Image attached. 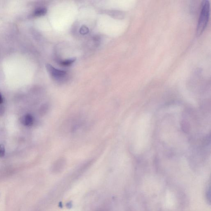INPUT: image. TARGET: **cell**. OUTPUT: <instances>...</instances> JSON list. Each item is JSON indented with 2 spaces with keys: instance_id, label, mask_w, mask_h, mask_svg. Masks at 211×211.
<instances>
[{
  "instance_id": "cell-1",
  "label": "cell",
  "mask_w": 211,
  "mask_h": 211,
  "mask_svg": "<svg viewBox=\"0 0 211 211\" xmlns=\"http://www.w3.org/2000/svg\"><path fill=\"white\" fill-rule=\"evenodd\" d=\"M210 4L208 1H205L202 4L201 11L197 28V36L203 33L206 28L209 19Z\"/></svg>"
},
{
  "instance_id": "cell-2",
  "label": "cell",
  "mask_w": 211,
  "mask_h": 211,
  "mask_svg": "<svg viewBox=\"0 0 211 211\" xmlns=\"http://www.w3.org/2000/svg\"><path fill=\"white\" fill-rule=\"evenodd\" d=\"M46 66L48 72L55 79H62L66 76V71L55 68L49 64H47Z\"/></svg>"
},
{
  "instance_id": "cell-3",
  "label": "cell",
  "mask_w": 211,
  "mask_h": 211,
  "mask_svg": "<svg viewBox=\"0 0 211 211\" xmlns=\"http://www.w3.org/2000/svg\"><path fill=\"white\" fill-rule=\"evenodd\" d=\"M34 119L32 115L30 114H27L22 116L20 119L21 123L24 126L30 127L34 123Z\"/></svg>"
},
{
  "instance_id": "cell-4",
  "label": "cell",
  "mask_w": 211,
  "mask_h": 211,
  "mask_svg": "<svg viewBox=\"0 0 211 211\" xmlns=\"http://www.w3.org/2000/svg\"><path fill=\"white\" fill-rule=\"evenodd\" d=\"M47 9L45 8H38L34 12V16L40 17L44 15L47 12Z\"/></svg>"
},
{
  "instance_id": "cell-5",
  "label": "cell",
  "mask_w": 211,
  "mask_h": 211,
  "mask_svg": "<svg viewBox=\"0 0 211 211\" xmlns=\"http://www.w3.org/2000/svg\"><path fill=\"white\" fill-rule=\"evenodd\" d=\"M75 60H76V59L75 58H71L70 59L63 60L60 63L61 65H62V66H68L73 64L74 62H75Z\"/></svg>"
},
{
  "instance_id": "cell-6",
  "label": "cell",
  "mask_w": 211,
  "mask_h": 211,
  "mask_svg": "<svg viewBox=\"0 0 211 211\" xmlns=\"http://www.w3.org/2000/svg\"><path fill=\"white\" fill-rule=\"evenodd\" d=\"M5 155V145L3 144H0V158H3Z\"/></svg>"
},
{
  "instance_id": "cell-7",
  "label": "cell",
  "mask_w": 211,
  "mask_h": 211,
  "mask_svg": "<svg viewBox=\"0 0 211 211\" xmlns=\"http://www.w3.org/2000/svg\"><path fill=\"white\" fill-rule=\"evenodd\" d=\"M89 31L88 28L87 27L82 26L81 27V29H80V32L82 34L85 35L88 34V33L89 32Z\"/></svg>"
},
{
  "instance_id": "cell-8",
  "label": "cell",
  "mask_w": 211,
  "mask_h": 211,
  "mask_svg": "<svg viewBox=\"0 0 211 211\" xmlns=\"http://www.w3.org/2000/svg\"><path fill=\"white\" fill-rule=\"evenodd\" d=\"M3 97H2L1 93H0V104L3 103Z\"/></svg>"
}]
</instances>
